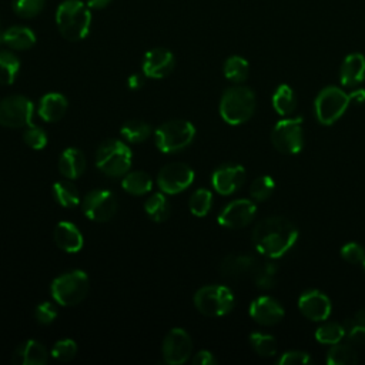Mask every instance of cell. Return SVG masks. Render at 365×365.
<instances>
[{
	"instance_id": "cell-26",
	"label": "cell",
	"mask_w": 365,
	"mask_h": 365,
	"mask_svg": "<svg viewBox=\"0 0 365 365\" xmlns=\"http://www.w3.org/2000/svg\"><path fill=\"white\" fill-rule=\"evenodd\" d=\"M272 107L279 115H291L297 108V97L288 84H281L272 94Z\"/></svg>"
},
{
	"instance_id": "cell-34",
	"label": "cell",
	"mask_w": 365,
	"mask_h": 365,
	"mask_svg": "<svg viewBox=\"0 0 365 365\" xmlns=\"http://www.w3.org/2000/svg\"><path fill=\"white\" fill-rule=\"evenodd\" d=\"M120 133L128 143L137 144L145 141L150 137L151 127L148 123L141 120H128L123 124Z\"/></svg>"
},
{
	"instance_id": "cell-27",
	"label": "cell",
	"mask_w": 365,
	"mask_h": 365,
	"mask_svg": "<svg viewBox=\"0 0 365 365\" xmlns=\"http://www.w3.org/2000/svg\"><path fill=\"white\" fill-rule=\"evenodd\" d=\"M345 336L354 346H365V308L355 312L354 318L344 321Z\"/></svg>"
},
{
	"instance_id": "cell-12",
	"label": "cell",
	"mask_w": 365,
	"mask_h": 365,
	"mask_svg": "<svg viewBox=\"0 0 365 365\" xmlns=\"http://www.w3.org/2000/svg\"><path fill=\"white\" fill-rule=\"evenodd\" d=\"M194 181V171L184 163H170L164 165L158 175L157 184L165 194H178L187 190Z\"/></svg>"
},
{
	"instance_id": "cell-28",
	"label": "cell",
	"mask_w": 365,
	"mask_h": 365,
	"mask_svg": "<svg viewBox=\"0 0 365 365\" xmlns=\"http://www.w3.org/2000/svg\"><path fill=\"white\" fill-rule=\"evenodd\" d=\"M327 362L329 365H352L358 362L356 349L352 344L336 342L328 349Z\"/></svg>"
},
{
	"instance_id": "cell-25",
	"label": "cell",
	"mask_w": 365,
	"mask_h": 365,
	"mask_svg": "<svg viewBox=\"0 0 365 365\" xmlns=\"http://www.w3.org/2000/svg\"><path fill=\"white\" fill-rule=\"evenodd\" d=\"M1 40L13 50H29L36 43V34L29 27L13 26L3 33Z\"/></svg>"
},
{
	"instance_id": "cell-31",
	"label": "cell",
	"mask_w": 365,
	"mask_h": 365,
	"mask_svg": "<svg viewBox=\"0 0 365 365\" xmlns=\"http://www.w3.org/2000/svg\"><path fill=\"white\" fill-rule=\"evenodd\" d=\"M222 71H224V76L227 80L240 84L247 80L248 73H250V66L245 58H242L240 56H231L225 60Z\"/></svg>"
},
{
	"instance_id": "cell-36",
	"label": "cell",
	"mask_w": 365,
	"mask_h": 365,
	"mask_svg": "<svg viewBox=\"0 0 365 365\" xmlns=\"http://www.w3.org/2000/svg\"><path fill=\"white\" fill-rule=\"evenodd\" d=\"M20 70L19 58L11 53L1 50L0 51V84L9 86L13 84Z\"/></svg>"
},
{
	"instance_id": "cell-37",
	"label": "cell",
	"mask_w": 365,
	"mask_h": 365,
	"mask_svg": "<svg viewBox=\"0 0 365 365\" xmlns=\"http://www.w3.org/2000/svg\"><path fill=\"white\" fill-rule=\"evenodd\" d=\"M212 205V194L207 188H200L194 191L188 200V207L190 211L195 217H204L208 214Z\"/></svg>"
},
{
	"instance_id": "cell-32",
	"label": "cell",
	"mask_w": 365,
	"mask_h": 365,
	"mask_svg": "<svg viewBox=\"0 0 365 365\" xmlns=\"http://www.w3.org/2000/svg\"><path fill=\"white\" fill-rule=\"evenodd\" d=\"M144 210L147 215L155 222H163L170 217L168 200L161 192H155L151 197H148V200L144 204Z\"/></svg>"
},
{
	"instance_id": "cell-41",
	"label": "cell",
	"mask_w": 365,
	"mask_h": 365,
	"mask_svg": "<svg viewBox=\"0 0 365 365\" xmlns=\"http://www.w3.org/2000/svg\"><path fill=\"white\" fill-rule=\"evenodd\" d=\"M77 354V345L73 339H60L51 348V356L57 361H71Z\"/></svg>"
},
{
	"instance_id": "cell-43",
	"label": "cell",
	"mask_w": 365,
	"mask_h": 365,
	"mask_svg": "<svg viewBox=\"0 0 365 365\" xmlns=\"http://www.w3.org/2000/svg\"><path fill=\"white\" fill-rule=\"evenodd\" d=\"M341 257L349 264H362L365 259V248L358 242H346L341 248Z\"/></svg>"
},
{
	"instance_id": "cell-44",
	"label": "cell",
	"mask_w": 365,
	"mask_h": 365,
	"mask_svg": "<svg viewBox=\"0 0 365 365\" xmlns=\"http://www.w3.org/2000/svg\"><path fill=\"white\" fill-rule=\"evenodd\" d=\"M34 318L37 319L38 324H43V325L51 324L57 318V308H56V305L48 302V301L38 304L36 307V309H34Z\"/></svg>"
},
{
	"instance_id": "cell-18",
	"label": "cell",
	"mask_w": 365,
	"mask_h": 365,
	"mask_svg": "<svg viewBox=\"0 0 365 365\" xmlns=\"http://www.w3.org/2000/svg\"><path fill=\"white\" fill-rule=\"evenodd\" d=\"M174 56L170 50L163 47L151 48L143 58V73L150 78H164L174 68Z\"/></svg>"
},
{
	"instance_id": "cell-30",
	"label": "cell",
	"mask_w": 365,
	"mask_h": 365,
	"mask_svg": "<svg viewBox=\"0 0 365 365\" xmlns=\"http://www.w3.org/2000/svg\"><path fill=\"white\" fill-rule=\"evenodd\" d=\"M51 192H53V198L56 200V202L61 207L71 208V207L78 205V202H80L78 190L70 181L54 182Z\"/></svg>"
},
{
	"instance_id": "cell-40",
	"label": "cell",
	"mask_w": 365,
	"mask_h": 365,
	"mask_svg": "<svg viewBox=\"0 0 365 365\" xmlns=\"http://www.w3.org/2000/svg\"><path fill=\"white\" fill-rule=\"evenodd\" d=\"M46 4V0H13V10L23 19L37 16Z\"/></svg>"
},
{
	"instance_id": "cell-17",
	"label": "cell",
	"mask_w": 365,
	"mask_h": 365,
	"mask_svg": "<svg viewBox=\"0 0 365 365\" xmlns=\"http://www.w3.org/2000/svg\"><path fill=\"white\" fill-rule=\"evenodd\" d=\"M250 315L251 318L264 327H271L278 324L284 315V307L274 299L272 297L268 295H261L258 298H255L251 304H250Z\"/></svg>"
},
{
	"instance_id": "cell-9",
	"label": "cell",
	"mask_w": 365,
	"mask_h": 365,
	"mask_svg": "<svg viewBox=\"0 0 365 365\" xmlns=\"http://www.w3.org/2000/svg\"><path fill=\"white\" fill-rule=\"evenodd\" d=\"M271 143L282 154H297L304 147L302 117L279 120L271 130Z\"/></svg>"
},
{
	"instance_id": "cell-23",
	"label": "cell",
	"mask_w": 365,
	"mask_h": 365,
	"mask_svg": "<svg viewBox=\"0 0 365 365\" xmlns=\"http://www.w3.org/2000/svg\"><path fill=\"white\" fill-rule=\"evenodd\" d=\"M67 98L58 93H47L41 97L38 106V115L47 123H56L67 111Z\"/></svg>"
},
{
	"instance_id": "cell-7",
	"label": "cell",
	"mask_w": 365,
	"mask_h": 365,
	"mask_svg": "<svg viewBox=\"0 0 365 365\" xmlns=\"http://www.w3.org/2000/svg\"><path fill=\"white\" fill-rule=\"evenodd\" d=\"M195 135V128L190 121L171 120L161 124L154 134L155 145L161 153L173 154L184 150L191 144Z\"/></svg>"
},
{
	"instance_id": "cell-1",
	"label": "cell",
	"mask_w": 365,
	"mask_h": 365,
	"mask_svg": "<svg viewBox=\"0 0 365 365\" xmlns=\"http://www.w3.org/2000/svg\"><path fill=\"white\" fill-rule=\"evenodd\" d=\"M254 248L268 259L284 257L298 241V228L285 217L271 215L252 230Z\"/></svg>"
},
{
	"instance_id": "cell-16",
	"label": "cell",
	"mask_w": 365,
	"mask_h": 365,
	"mask_svg": "<svg viewBox=\"0 0 365 365\" xmlns=\"http://www.w3.org/2000/svg\"><path fill=\"white\" fill-rule=\"evenodd\" d=\"M245 181V170L238 164H225L218 167L211 177L214 190L221 195L234 194Z\"/></svg>"
},
{
	"instance_id": "cell-10",
	"label": "cell",
	"mask_w": 365,
	"mask_h": 365,
	"mask_svg": "<svg viewBox=\"0 0 365 365\" xmlns=\"http://www.w3.org/2000/svg\"><path fill=\"white\" fill-rule=\"evenodd\" d=\"M33 117V103L23 96H9L0 101V125L20 128L29 125Z\"/></svg>"
},
{
	"instance_id": "cell-39",
	"label": "cell",
	"mask_w": 365,
	"mask_h": 365,
	"mask_svg": "<svg viewBox=\"0 0 365 365\" xmlns=\"http://www.w3.org/2000/svg\"><path fill=\"white\" fill-rule=\"evenodd\" d=\"M275 190V181L269 175H259L257 177L250 187V195L254 201H265L271 197L272 191Z\"/></svg>"
},
{
	"instance_id": "cell-15",
	"label": "cell",
	"mask_w": 365,
	"mask_h": 365,
	"mask_svg": "<svg viewBox=\"0 0 365 365\" xmlns=\"http://www.w3.org/2000/svg\"><path fill=\"white\" fill-rule=\"evenodd\" d=\"M298 308L305 318L314 322H324L331 315L332 304L322 291L309 289L299 295Z\"/></svg>"
},
{
	"instance_id": "cell-5",
	"label": "cell",
	"mask_w": 365,
	"mask_h": 365,
	"mask_svg": "<svg viewBox=\"0 0 365 365\" xmlns=\"http://www.w3.org/2000/svg\"><path fill=\"white\" fill-rule=\"evenodd\" d=\"M50 291L57 304L63 307L77 305L88 292V277L80 269L61 274L51 282Z\"/></svg>"
},
{
	"instance_id": "cell-11",
	"label": "cell",
	"mask_w": 365,
	"mask_h": 365,
	"mask_svg": "<svg viewBox=\"0 0 365 365\" xmlns=\"http://www.w3.org/2000/svg\"><path fill=\"white\" fill-rule=\"evenodd\" d=\"M83 212L91 221H110L117 212V200L108 190H93L83 200Z\"/></svg>"
},
{
	"instance_id": "cell-42",
	"label": "cell",
	"mask_w": 365,
	"mask_h": 365,
	"mask_svg": "<svg viewBox=\"0 0 365 365\" xmlns=\"http://www.w3.org/2000/svg\"><path fill=\"white\" fill-rule=\"evenodd\" d=\"M23 140L24 143L33 148V150H43L47 144V134L44 133L43 128L40 127H34V125H30L24 134H23Z\"/></svg>"
},
{
	"instance_id": "cell-13",
	"label": "cell",
	"mask_w": 365,
	"mask_h": 365,
	"mask_svg": "<svg viewBox=\"0 0 365 365\" xmlns=\"http://www.w3.org/2000/svg\"><path fill=\"white\" fill-rule=\"evenodd\" d=\"M257 214V205L254 201L247 198H238L231 202H228L221 212L218 214V224L231 228L238 230L247 227Z\"/></svg>"
},
{
	"instance_id": "cell-24",
	"label": "cell",
	"mask_w": 365,
	"mask_h": 365,
	"mask_svg": "<svg viewBox=\"0 0 365 365\" xmlns=\"http://www.w3.org/2000/svg\"><path fill=\"white\" fill-rule=\"evenodd\" d=\"M86 170L84 154L78 148H66L58 158V171L68 180L78 178Z\"/></svg>"
},
{
	"instance_id": "cell-22",
	"label": "cell",
	"mask_w": 365,
	"mask_h": 365,
	"mask_svg": "<svg viewBox=\"0 0 365 365\" xmlns=\"http://www.w3.org/2000/svg\"><path fill=\"white\" fill-rule=\"evenodd\" d=\"M48 354L46 348L34 339H29L21 342L14 354H13V364L16 365H44L47 362Z\"/></svg>"
},
{
	"instance_id": "cell-3",
	"label": "cell",
	"mask_w": 365,
	"mask_h": 365,
	"mask_svg": "<svg viewBox=\"0 0 365 365\" xmlns=\"http://www.w3.org/2000/svg\"><path fill=\"white\" fill-rule=\"evenodd\" d=\"M257 100L250 87L234 86L227 88L220 100V115L231 125L247 123L255 111Z\"/></svg>"
},
{
	"instance_id": "cell-21",
	"label": "cell",
	"mask_w": 365,
	"mask_h": 365,
	"mask_svg": "<svg viewBox=\"0 0 365 365\" xmlns=\"http://www.w3.org/2000/svg\"><path fill=\"white\" fill-rule=\"evenodd\" d=\"M53 237L57 247L66 252H78L83 248V235L80 230L68 221L58 222L54 228Z\"/></svg>"
},
{
	"instance_id": "cell-20",
	"label": "cell",
	"mask_w": 365,
	"mask_h": 365,
	"mask_svg": "<svg viewBox=\"0 0 365 365\" xmlns=\"http://www.w3.org/2000/svg\"><path fill=\"white\" fill-rule=\"evenodd\" d=\"M365 80V57L361 53L348 54L339 70V81L344 87H356Z\"/></svg>"
},
{
	"instance_id": "cell-51",
	"label": "cell",
	"mask_w": 365,
	"mask_h": 365,
	"mask_svg": "<svg viewBox=\"0 0 365 365\" xmlns=\"http://www.w3.org/2000/svg\"><path fill=\"white\" fill-rule=\"evenodd\" d=\"M362 268H364V271H365V259L362 261Z\"/></svg>"
},
{
	"instance_id": "cell-47",
	"label": "cell",
	"mask_w": 365,
	"mask_h": 365,
	"mask_svg": "<svg viewBox=\"0 0 365 365\" xmlns=\"http://www.w3.org/2000/svg\"><path fill=\"white\" fill-rule=\"evenodd\" d=\"M127 86L131 88V90H138L144 86V80H143V76L140 74H133L128 77L127 80Z\"/></svg>"
},
{
	"instance_id": "cell-4",
	"label": "cell",
	"mask_w": 365,
	"mask_h": 365,
	"mask_svg": "<svg viewBox=\"0 0 365 365\" xmlns=\"http://www.w3.org/2000/svg\"><path fill=\"white\" fill-rule=\"evenodd\" d=\"M131 150L120 140H106L100 144L96 154L98 170L113 178L125 175L131 167Z\"/></svg>"
},
{
	"instance_id": "cell-48",
	"label": "cell",
	"mask_w": 365,
	"mask_h": 365,
	"mask_svg": "<svg viewBox=\"0 0 365 365\" xmlns=\"http://www.w3.org/2000/svg\"><path fill=\"white\" fill-rule=\"evenodd\" d=\"M349 100L351 103H356V104H362L365 103V90L364 88H358V90H354L352 93H349Z\"/></svg>"
},
{
	"instance_id": "cell-19",
	"label": "cell",
	"mask_w": 365,
	"mask_h": 365,
	"mask_svg": "<svg viewBox=\"0 0 365 365\" xmlns=\"http://www.w3.org/2000/svg\"><path fill=\"white\" fill-rule=\"evenodd\" d=\"M258 259L252 255L244 254H230L227 255L220 264V272L222 277L230 279H244L252 278L257 267Z\"/></svg>"
},
{
	"instance_id": "cell-35",
	"label": "cell",
	"mask_w": 365,
	"mask_h": 365,
	"mask_svg": "<svg viewBox=\"0 0 365 365\" xmlns=\"http://www.w3.org/2000/svg\"><path fill=\"white\" fill-rule=\"evenodd\" d=\"M345 336L344 324L339 322H324L315 329V339L324 345H334L341 342Z\"/></svg>"
},
{
	"instance_id": "cell-2",
	"label": "cell",
	"mask_w": 365,
	"mask_h": 365,
	"mask_svg": "<svg viewBox=\"0 0 365 365\" xmlns=\"http://www.w3.org/2000/svg\"><path fill=\"white\" fill-rule=\"evenodd\" d=\"M56 23L66 40L78 41L88 34L91 13L88 6L80 0H64L56 10Z\"/></svg>"
},
{
	"instance_id": "cell-6",
	"label": "cell",
	"mask_w": 365,
	"mask_h": 365,
	"mask_svg": "<svg viewBox=\"0 0 365 365\" xmlns=\"http://www.w3.org/2000/svg\"><path fill=\"white\" fill-rule=\"evenodd\" d=\"M349 104L351 100L348 93L336 86H328L315 97L314 113L322 125H331L344 115Z\"/></svg>"
},
{
	"instance_id": "cell-33",
	"label": "cell",
	"mask_w": 365,
	"mask_h": 365,
	"mask_svg": "<svg viewBox=\"0 0 365 365\" xmlns=\"http://www.w3.org/2000/svg\"><path fill=\"white\" fill-rule=\"evenodd\" d=\"M278 267L272 261L258 262V267L252 275V281L259 289H271L277 282Z\"/></svg>"
},
{
	"instance_id": "cell-38",
	"label": "cell",
	"mask_w": 365,
	"mask_h": 365,
	"mask_svg": "<svg viewBox=\"0 0 365 365\" xmlns=\"http://www.w3.org/2000/svg\"><path fill=\"white\" fill-rule=\"evenodd\" d=\"M250 344L259 356H274L277 354V341L272 335L262 332L250 334Z\"/></svg>"
},
{
	"instance_id": "cell-8",
	"label": "cell",
	"mask_w": 365,
	"mask_h": 365,
	"mask_svg": "<svg viewBox=\"0 0 365 365\" xmlns=\"http://www.w3.org/2000/svg\"><path fill=\"white\" fill-rule=\"evenodd\" d=\"M195 308L207 317H222L234 308V294L224 285H205L194 294Z\"/></svg>"
},
{
	"instance_id": "cell-46",
	"label": "cell",
	"mask_w": 365,
	"mask_h": 365,
	"mask_svg": "<svg viewBox=\"0 0 365 365\" xmlns=\"http://www.w3.org/2000/svg\"><path fill=\"white\" fill-rule=\"evenodd\" d=\"M194 365H214L217 364V359L210 351H198L192 358Z\"/></svg>"
},
{
	"instance_id": "cell-14",
	"label": "cell",
	"mask_w": 365,
	"mask_h": 365,
	"mask_svg": "<svg viewBox=\"0 0 365 365\" xmlns=\"http://www.w3.org/2000/svg\"><path fill=\"white\" fill-rule=\"evenodd\" d=\"M192 351L190 335L182 328H173L163 341V358L170 365H181L188 361Z\"/></svg>"
},
{
	"instance_id": "cell-45",
	"label": "cell",
	"mask_w": 365,
	"mask_h": 365,
	"mask_svg": "<svg viewBox=\"0 0 365 365\" xmlns=\"http://www.w3.org/2000/svg\"><path fill=\"white\" fill-rule=\"evenodd\" d=\"M278 365H295V364H312V358L305 351H287L277 359Z\"/></svg>"
},
{
	"instance_id": "cell-29",
	"label": "cell",
	"mask_w": 365,
	"mask_h": 365,
	"mask_svg": "<svg viewBox=\"0 0 365 365\" xmlns=\"http://www.w3.org/2000/svg\"><path fill=\"white\" fill-rule=\"evenodd\" d=\"M123 188L133 195H143L151 191L153 180L144 171H133L127 173L121 181Z\"/></svg>"
},
{
	"instance_id": "cell-50",
	"label": "cell",
	"mask_w": 365,
	"mask_h": 365,
	"mask_svg": "<svg viewBox=\"0 0 365 365\" xmlns=\"http://www.w3.org/2000/svg\"><path fill=\"white\" fill-rule=\"evenodd\" d=\"M1 38H3V33H1V24H0V41H1Z\"/></svg>"
},
{
	"instance_id": "cell-49",
	"label": "cell",
	"mask_w": 365,
	"mask_h": 365,
	"mask_svg": "<svg viewBox=\"0 0 365 365\" xmlns=\"http://www.w3.org/2000/svg\"><path fill=\"white\" fill-rule=\"evenodd\" d=\"M111 0H87V6L90 9H104Z\"/></svg>"
}]
</instances>
